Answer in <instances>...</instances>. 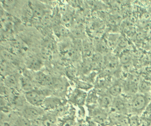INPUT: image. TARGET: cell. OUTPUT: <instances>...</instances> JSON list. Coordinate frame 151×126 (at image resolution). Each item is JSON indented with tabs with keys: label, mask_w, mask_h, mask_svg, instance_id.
<instances>
[{
	"label": "cell",
	"mask_w": 151,
	"mask_h": 126,
	"mask_svg": "<svg viewBox=\"0 0 151 126\" xmlns=\"http://www.w3.org/2000/svg\"><path fill=\"white\" fill-rule=\"evenodd\" d=\"M47 96V95L46 91L34 89L25 92L24 98L26 102L30 105L40 107L43 105Z\"/></svg>",
	"instance_id": "1"
},
{
	"label": "cell",
	"mask_w": 151,
	"mask_h": 126,
	"mask_svg": "<svg viewBox=\"0 0 151 126\" xmlns=\"http://www.w3.org/2000/svg\"><path fill=\"white\" fill-rule=\"evenodd\" d=\"M149 99L146 94H137L133 96L131 101L132 110L136 113H140L145 109L149 104Z\"/></svg>",
	"instance_id": "2"
},
{
	"label": "cell",
	"mask_w": 151,
	"mask_h": 126,
	"mask_svg": "<svg viewBox=\"0 0 151 126\" xmlns=\"http://www.w3.org/2000/svg\"><path fill=\"white\" fill-rule=\"evenodd\" d=\"M21 113V116L32 121L42 117L44 111L40 107H35L29 104L23 107Z\"/></svg>",
	"instance_id": "3"
},
{
	"label": "cell",
	"mask_w": 151,
	"mask_h": 126,
	"mask_svg": "<svg viewBox=\"0 0 151 126\" xmlns=\"http://www.w3.org/2000/svg\"><path fill=\"white\" fill-rule=\"evenodd\" d=\"M34 77L35 82L40 86L47 87H51L54 86L55 81L53 78L42 72H35Z\"/></svg>",
	"instance_id": "4"
},
{
	"label": "cell",
	"mask_w": 151,
	"mask_h": 126,
	"mask_svg": "<svg viewBox=\"0 0 151 126\" xmlns=\"http://www.w3.org/2000/svg\"><path fill=\"white\" fill-rule=\"evenodd\" d=\"M32 10V18L36 19H41L46 15V9L44 5L38 1H31L28 2Z\"/></svg>",
	"instance_id": "5"
},
{
	"label": "cell",
	"mask_w": 151,
	"mask_h": 126,
	"mask_svg": "<svg viewBox=\"0 0 151 126\" xmlns=\"http://www.w3.org/2000/svg\"><path fill=\"white\" fill-rule=\"evenodd\" d=\"M20 76L15 73H10L4 78V83L5 86L12 89L20 88L19 83Z\"/></svg>",
	"instance_id": "6"
},
{
	"label": "cell",
	"mask_w": 151,
	"mask_h": 126,
	"mask_svg": "<svg viewBox=\"0 0 151 126\" xmlns=\"http://www.w3.org/2000/svg\"><path fill=\"white\" fill-rule=\"evenodd\" d=\"M25 66L28 70L33 71H39L42 66L41 60L36 57H29L25 62Z\"/></svg>",
	"instance_id": "7"
},
{
	"label": "cell",
	"mask_w": 151,
	"mask_h": 126,
	"mask_svg": "<svg viewBox=\"0 0 151 126\" xmlns=\"http://www.w3.org/2000/svg\"><path fill=\"white\" fill-rule=\"evenodd\" d=\"M19 83L20 88L25 91V93L35 89L34 81L27 75H20L19 77Z\"/></svg>",
	"instance_id": "8"
},
{
	"label": "cell",
	"mask_w": 151,
	"mask_h": 126,
	"mask_svg": "<svg viewBox=\"0 0 151 126\" xmlns=\"http://www.w3.org/2000/svg\"><path fill=\"white\" fill-rule=\"evenodd\" d=\"M112 106L116 111L120 113H126L127 112V104L120 96L114 98Z\"/></svg>",
	"instance_id": "9"
},
{
	"label": "cell",
	"mask_w": 151,
	"mask_h": 126,
	"mask_svg": "<svg viewBox=\"0 0 151 126\" xmlns=\"http://www.w3.org/2000/svg\"><path fill=\"white\" fill-rule=\"evenodd\" d=\"M61 105V101L58 98L56 97H47L42 106H44L46 109H56Z\"/></svg>",
	"instance_id": "10"
},
{
	"label": "cell",
	"mask_w": 151,
	"mask_h": 126,
	"mask_svg": "<svg viewBox=\"0 0 151 126\" xmlns=\"http://www.w3.org/2000/svg\"><path fill=\"white\" fill-rule=\"evenodd\" d=\"M112 98L110 95L104 94L101 96L99 99V103L101 108L104 109L110 108L112 105Z\"/></svg>",
	"instance_id": "11"
},
{
	"label": "cell",
	"mask_w": 151,
	"mask_h": 126,
	"mask_svg": "<svg viewBox=\"0 0 151 126\" xmlns=\"http://www.w3.org/2000/svg\"><path fill=\"white\" fill-rule=\"evenodd\" d=\"M93 118L99 124H105L107 120V116L103 111L97 109L93 112Z\"/></svg>",
	"instance_id": "12"
},
{
	"label": "cell",
	"mask_w": 151,
	"mask_h": 126,
	"mask_svg": "<svg viewBox=\"0 0 151 126\" xmlns=\"http://www.w3.org/2000/svg\"><path fill=\"white\" fill-rule=\"evenodd\" d=\"M139 83H137L134 81L127 82L125 86L126 91L129 94L133 96L137 94V92L138 91V85Z\"/></svg>",
	"instance_id": "13"
},
{
	"label": "cell",
	"mask_w": 151,
	"mask_h": 126,
	"mask_svg": "<svg viewBox=\"0 0 151 126\" xmlns=\"http://www.w3.org/2000/svg\"><path fill=\"white\" fill-rule=\"evenodd\" d=\"M122 88L121 85L116 83L108 89V94L112 97H115L119 96L122 92Z\"/></svg>",
	"instance_id": "14"
},
{
	"label": "cell",
	"mask_w": 151,
	"mask_h": 126,
	"mask_svg": "<svg viewBox=\"0 0 151 126\" xmlns=\"http://www.w3.org/2000/svg\"><path fill=\"white\" fill-rule=\"evenodd\" d=\"M151 86L150 84L145 81H141L138 83V91L140 94H146L150 90Z\"/></svg>",
	"instance_id": "15"
},
{
	"label": "cell",
	"mask_w": 151,
	"mask_h": 126,
	"mask_svg": "<svg viewBox=\"0 0 151 126\" xmlns=\"http://www.w3.org/2000/svg\"><path fill=\"white\" fill-rule=\"evenodd\" d=\"M86 96L87 95L85 93L78 90L74 93L73 96V99L77 103L81 104L84 102Z\"/></svg>",
	"instance_id": "16"
},
{
	"label": "cell",
	"mask_w": 151,
	"mask_h": 126,
	"mask_svg": "<svg viewBox=\"0 0 151 126\" xmlns=\"http://www.w3.org/2000/svg\"><path fill=\"white\" fill-rule=\"evenodd\" d=\"M43 126H54L56 123V117L53 115L42 116Z\"/></svg>",
	"instance_id": "17"
},
{
	"label": "cell",
	"mask_w": 151,
	"mask_h": 126,
	"mask_svg": "<svg viewBox=\"0 0 151 126\" xmlns=\"http://www.w3.org/2000/svg\"><path fill=\"white\" fill-rule=\"evenodd\" d=\"M55 30L56 35L59 37L67 36L69 34L68 30L63 26H58V27H56Z\"/></svg>",
	"instance_id": "18"
},
{
	"label": "cell",
	"mask_w": 151,
	"mask_h": 126,
	"mask_svg": "<svg viewBox=\"0 0 151 126\" xmlns=\"http://www.w3.org/2000/svg\"><path fill=\"white\" fill-rule=\"evenodd\" d=\"M129 125L130 126H139L140 120L138 116L134 115L129 118Z\"/></svg>",
	"instance_id": "19"
},
{
	"label": "cell",
	"mask_w": 151,
	"mask_h": 126,
	"mask_svg": "<svg viewBox=\"0 0 151 126\" xmlns=\"http://www.w3.org/2000/svg\"><path fill=\"white\" fill-rule=\"evenodd\" d=\"M121 62L122 63L126 64L128 63L131 59L130 55L127 52L123 53L121 56Z\"/></svg>",
	"instance_id": "20"
},
{
	"label": "cell",
	"mask_w": 151,
	"mask_h": 126,
	"mask_svg": "<svg viewBox=\"0 0 151 126\" xmlns=\"http://www.w3.org/2000/svg\"><path fill=\"white\" fill-rule=\"evenodd\" d=\"M63 22L66 25L70 24L72 20V17L70 14H66L62 19Z\"/></svg>",
	"instance_id": "21"
},
{
	"label": "cell",
	"mask_w": 151,
	"mask_h": 126,
	"mask_svg": "<svg viewBox=\"0 0 151 126\" xmlns=\"http://www.w3.org/2000/svg\"><path fill=\"white\" fill-rule=\"evenodd\" d=\"M139 126H148V124L147 123L146 120H142L140 122V125Z\"/></svg>",
	"instance_id": "22"
},
{
	"label": "cell",
	"mask_w": 151,
	"mask_h": 126,
	"mask_svg": "<svg viewBox=\"0 0 151 126\" xmlns=\"http://www.w3.org/2000/svg\"><path fill=\"white\" fill-rule=\"evenodd\" d=\"M3 104V102L2 101L1 99H0V109L2 107Z\"/></svg>",
	"instance_id": "23"
},
{
	"label": "cell",
	"mask_w": 151,
	"mask_h": 126,
	"mask_svg": "<svg viewBox=\"0 0 151 126\" xmlns=\"http://www.w3.org/2000/svg\"><path fill=\"white\" fill-rule=\"evenodd\" d=\"M1 39H2L1 35V34H0V41H1Z\"/></svg>",
	"instance_id": "24"
},
{
	"label": "cell",
	"mask_w": 151,
	"mask_h": 126,
	"mask_svg": "<svg viewBox=\"0 0 151 126\" xmlns=\"http://www.w3.org/2000/svg\"><path fill=\"white\" fill-rule=\"evenodd\" d=\"M150 126H151V125H150Z\"/></svg>",
	"instance_id": "25"
}]
</instances>
